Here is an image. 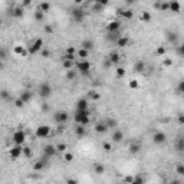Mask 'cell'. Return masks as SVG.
<instances>
[{
  "label": "cell",
  "mask_w": 184,
  "mask_h": 184,
  "mask_svg": "<svg viewBox=\"0 0 184 184\" xmlns=\"http://www.w3.org/2000/svg\"><path fill=\"white\" fill-rule=\"evenodd\" d=\"M89 115H91L89 109H86V111H76L73 120H75V122H76L78 125H84V127H85V125L89 122Z\"/></svg>",
  "instance_id": "obj_1"
},
{
  "label": "cell",
  "mask_w": 184,
  "mask_h": 184,
  "mask_svg": "<svg viewBox=\"0 0 184 184\" xmlns=\"http://www.w3.org/2000/svg\"><path fill=\"white\" fill-rule=\"evenodd\" d=\"M38 95L41 98H49L52 95V86L49 82H42L38 88Z\"/></svg>",
  "instance_id": "obj_2"
},
{
  "label": "cell",
  "mask_w": 184,
  "mask_h": 184,
  "mask_svg": "<svg viewBox=\"0 0 184 184\" xmlns=\"http://www.w3.org/2000/svg\"><path fill=\"white\" fill-rule=\"evenodd\" d=\"M70 16H72L73 22L81 23V22L85 19V12H84V9H82V7H75V9H72Z\"/></svg>",
  "instance_id": "obj_3"
},
{
  "label": "cell",
  "mask_w": 184,
  "mask_h": 184,
  "mask_svg": "<svg viewBox=\"0 0 184 184\" xmlns=\"http://www.w3.org/2000/svg\"><path fill=\"white\" fill-rule=\"evenodd\" d=\"M12 141L15 142V145H23V142L26 141V134H25V131H16V132H13Z\"/></svg>",
  "instance_id": "obj_4"
},
{
  "label": "cell",
  "mask_w": 184,
  "mask_h": 184,
  "mask_svg": "<svg viewBox=\"0 0 184 184\" xmlns=\"http://www.w3.org/2000/svg\"><path fill=\"white\" fill-rule=\"evenodd\" d=\"M49 134H50V128L48 125H39L35 131V135L38 138H46Z\"/></svg>",
  "instance_id": "obj_5"
},
{
  "label": "cell",
  "mask_w": 184,
  "mask_h": 184,
  "mask_svg": "<svg viewBox=\"0 0 184 184\" xmlns=\"http://www.w3.org/2000/svg\"><path fill=\"white\" fill-rule=\"evenodd\" d=\"M42 48H43V39L38 38V39L33 42L32 46H29V53L30 55H35V53H38L39 50H42Z\"/></svg>",
  "instance_id": "obj_6"
},
{
  "label": "cell",
  "mask_w": 184,
  "mask_h": 184,
  "mask_svg": "<svg viewBox=\"0 0 184 184\" xmlns=\"http://www.w3.org/2000/svg\"><path fill=\"white\" fill-rule=\"evenodd\" d=\"M53 120H55V122H58V124H65V122L69 120V114L65 112V111H59V112L55 114Z\"/></svg>",
  "instance_id": "obj_7"
},
{
  "label": "cell",
  "mask_w": 184,
  "mask_h": 184,
  "mask_svg": "<svg viewBox=\"0 0 184 184\" xmlns=\"http://www.w3.org/2000/svg\"><path fill=\"white\" fill-rule=\"evenodd\" d=\"M165 141H167V135H165L163 131H157V132L153 135V142H154V144L161 145V144H164Z\"/></svg>",
  "instance_id": "obj_8"
},
{
  "label": "cell",
  "mask_w": 184,
  "mask_h": 184,
  "mask_svg": "<svg viewBox=\"0 0 184 184\" xmlns=\"http://www.w3.org/2000/svg\"><path fill=\"white\" fill-rule=\"evenodd\" d=\"M120 29H121V23H120L118 20H112V22H109V23L106 25V30H108V33L120 32Z\"/></svg>",
  "instance_id": "obj_9"
},
{
  "label": "cell",
  "mask_w": 184,
  "mask_h": 184,
  "mask_svg": "<svg viewBox=\"0 0 184 184\" xmlns=\"http://www.w3.org/2000/svg\"><path fill=\"white\" fill-rule=\"evenodd\" d=\"M22 154H23V145H15V147H12V150H10V157L16 160Z\"/></svg>",
  "instance_id": "obj_10"
},
{
  "label": "cell",
  "mask_w": 184,
  "mask_h": 184,
  "mask_svg": "<svg viewBox=\"0 0 184 184\" xmlns=\"http://www.w3.org/2000/svg\"><path fill=\"white\" fill-rule=\"evenodd\" d=\"M56 153H58V150H56V147H53V145H46L45 148H43V155H45L46 158L53 157Z\"/></svg>",
  "instance_id": "obj_11"
},
{
  "label": "cell",
  "mask_w": 184,
  "mask_h": 184,
  "mask_svg": "<svg viewBox=\"0 0 184 184\" xmlns=\"http://www.w3.org/2000/svg\"><path fill=\"white\" fill-rule=\"evenodd\" d=\"M175 151L177 153H184V135H178V138L175 139Z\"/></svg>",
  "instance_id": "obj_12"
},
{
  "label": "cell",
  "mask_w": 184,
  "mask_h": 184,
  "mask_svg": "<svg viewBox=\"0 0 184 184\" xmlns=\"http://www.w3.org/2000/svg\"><path fill=\"white\" fill-rule=\"evenodd\" d=\"M76 68L82 72V73H88L89 72V69H91V63L88 62V60H81V62H78V65H76Z\"/></svg>",
  "instance_id": "obj_13"
},
{
  "label": "cell",
  "mask_w": 184,
  "mask_h": 184,
  "mask_svg": "<svg viewBox=\"0 0 184 184\" xmlns=\"http://www.w3.org/2000/svg\"><path fill=\"white\" fill-rule=\"evenodd\" d=\"M46 163H48V158H46V160L42 158V160H39V161H36V163L33 164V170H35V171H41V170H43L45 165H46Z\"/></svg>",
  "instance_id": "obj_14"
},
{
  "label": "cell",
  "mask_w": 184,
  "mask_h": 184,
  "mask_svg": "<svg viewBox=\"0 0 184 184\" xmlns=\"http://www.w3.org/2000/svg\"><path fill=\"white\" fill-rule=\"evenodd\" d=\"M88 108V101L86 99H79L76 102V111H86Z\"/></svg>",
  "instance_id": "obj_15"
},
{
  "label": "cell",
  "mask_w": 184,
  "mask_h": 184,
  "mask_svg": "<svg viewBox=\"0 0 184 184\" xmlns=\"http://www.w3.org/2000/svg\"><path fill=\"white\" fill-rule=\"evenodd\" d=\"M95 131H96L98 134H105V132L108 131V127H106L105 122H96V124H95Z\"/></svg>",
  "instance_id": "obj_16"
},
{
  "label": "cell",
  "mask_w": 184,
  "mask_h": 184,
  "mask_svg": "<svg viewBox=\"0 0 184 184\" xmlns=\"http://www.w3.org/2000/svg\"><path fill=\"white\" fill-rule=\"evenodd\" d=\"M128 150H130L131 154H138V153L141 151V144H139V142H131Z\"/></svg>",
  "instance_id": "obj_17"
},
{
  "label": "cell",
  "mask_w": 184,
  "mask_h": 184,
  "mask_svg": "<svg viewBox=\"0 0 184 184\" xmlns=\"http://www.w3.org/2000/svg\"><path fill=\"white\" fill-rule=\"evenodd\" d=\"M19 98H20V99H22L25 104H27V102H29V101L33 98V94H32L30 91H23V92L20 94V96H19Z\"/></svg>",
  "instance_id": "obj_18"
},
{
  "label": "cell",
  "mask_w": 184,
  "mask_h": 184,
  "mask_svg": "<svg viewBox=\"0 0 184 184\" xmlns=\"http://www.w3.org/2000/svg\"><path fill=\"white\" fill-rule=\"evenodd\" d=\"M122 138H124V132L120 131V130H115L114 134H112V141H114V142H121Z\"/></svg>",
  "instance_id": "obj_19"
},
{
  "label": "cell",
  "mask_w": 184,
  "mask_h": 184,
  "mask_svg": "<svg viewBox=\"0 0 184 184\" xmlns=\"http://www.w3.org/2000/svg\"><path fill=\"white\" fill-rule=\"evenodd\" d=\"M81 48L89 52V50H92V49H94V42H92L91 39H86V41H84V42L81 43Z\"/></svg>",
  "instance_id": "obj_20"
},
{
  "label": "cell",
  "mask_w": 184,
  "mask_h": 184,
  "mask_svg": "<svg viewBox=\"0 0 184 184\" xmlns=\"http://www.w3.org/2000/svg\"><path fill=\"white\" fill-rule=\"evenodd\" d=\"M108 59L111 60V63H112V65H115V63H118V62H120V53L114 50V52H111V53H109Z\"/></svg>",
  "instance_id": "obj_21"
},
{
  "label": "cell",
  "mask_w": 184,
  "mask_h": 184,
  "mask_svg": "<svg viewBox=\"0 0 184 184\" xmlns=\"http://www.w3.org/2000/svg\"><path fill=\"white\" fill-rule=\"evenodd\" d=\"M121 38V36H120V32H115V33H108L106 35V39L109 41V42H115L117 43V41Z\"/></svg>",
  "instance_id": "obj_22"
},
{
  "label": "cell",
  "mask_w": 184,
  "mask_h": 184,
  "mask_svg": "<svg viewBox=\"0 0 184 184\" xmlns=\"http://www.w3.org/2000/svg\"><path fill=\"white\" fill-rule=\"evenodd\" d=\"M75 134H76L79 138H82V137L86 134V131H85V127H84V125H76V127H75Z\"/></svg>",
  "instance_id": "obj_23"
},
{
  "label": "cell",
  "mask_w": 184,
  "mask_h": 184,
  "mask_svg": "<svg viewBox=\"0 0 184 184\" xmlns=\"http://www.w3.org/2000/svg\"><path fill=\"white\" fill-rule=\"evenodd\" d=\"M94 173L98 174V175H99V174H104V173H105V167H104L102 164L95 163V164H94Z\"/></svg>",
  "instance_id": "obj_24"
},
{
  "label": "cell",
  "mask_w": 184,
  "mask_h": 184,
  "mask_svg": "<svg viewBox=\"0 0 184 184\" xmlns=\"http://www.w3.org/2000/svg\"><path fill=\"white\" fill-rule=\"evenodd\" d=\"M128 38H127V36H121V38L117 41V46H120V48H125L127 45H128Z\"/></svg>",
  "instance_id": "obj_25"
},
{
  "label": "cell",
  "mask_w": 184,
  "mask_h": 184,
  "mask_svg": "<svg viewBox=\"0 0 184 184\" xmlns=\"http://www.w3.org/2000/svg\"><path fill=\"white\" fill-rule=\"evenodd\" d=\"M23 7H15V9H12V16L13 17H22L23 16Z\"/></svg>",
  "instance_id": "obj_26"
},
{
  "label": "cell",
  "mask_w": 184,
  "mask_h": 184,
  "mask_svg": "<svg viewBox=\"0 0 184 184\" xmlns=\"http://www.w3.org/2000/svg\"><path fill=\"white\" fill-rule=\"evenodd\" d=\"M144 69H145V63L142 60L135 62V65H134V70L135 72H144Z\"/></svg>",
  "instance_id": "obj_27"
},
{
  "label": "cell",
  "mask_w": 184,
  "mask_h": 184,
  "mask_svg": "<svg viewBox=\"0 0 184 184\" xmlns=\"http://www.w3.org/2000/svg\"><path fill=\"white\" fill-rule=\"evenodd\" d=\"M15 53H16V55H20V56H26V55L29 53V50H26L23 46H16V48H15Z\"/></svg>",
  "instance_id": "obj_28"
},
{
  "label": "cell",
  "mask_w": 184,
  "mask_h": 184,
  "mask_svg": "<svg viewBox=\"0 0 184 184\" xmlns=\"http://www.w3.org/2000/svg\"><path fill=\"white\" fill-rule=\"evenodd\" d=\"M180 9H181V6H180V3H178V2H170V10H171V12L178 13V12H180Z\"/></svg>",
  "instance_id": "obj_29"
},
{
  "label": "cell",
  "mask_w": 184,
  "mask_h": 184,
  "mask_svg": "<svg viewBox=\"0 0 184 184\" xmlns=\"http://www.w3.org/2000/svg\"><path fill=\"white\" fill-rule=\"evenodd\" d=\"M105 124H106V127L108 128H115L117 127V121L114 120V118H108L106 121H104Z\"/></svg>",
  "instance_id": "obj_30"
},
{
  "label": "cell",
  "mask_w": 184,
  "mask_h": 184,
  "mask_svg": "<svg viewBox=\"0 0 184 184\" xmlns=\"http://www.w3.org/2000/svg\"><path fill=\"white\" fill-rule=\"evenodd\" d=\"M56 150H58V153H68V151H66V150H68V145L63 144V142H60V144L56 145Z\"/></svg>",
  "instance_id": "obj_31"
},
{
  "label": "cell",
  "mask_w": 184,
  "mask_h": 184,
  "mask_svg": "<svg viewBox=\"0 0 184 184\" xmlns=\"http://www.w3.org/2000/svg\"><path fill=\"white\" fill-rule=\"evenodd\" d=\"M141 20H142V22H150V20H151L150 12H142V13H141Z\"/></svg>",
  "instance_id": "obj_32"
},
{
  "label": "cell",
  "mask_w": 184,
  "mask_h": 184,
  "mask_svg": "<svg viewBox=\"0 0 184 184\" xmlns=\"http://www.w3.org/2000/svg\"><path fill=\"white\" fill-rule=\"evenodd\" d=\"M115 73H117V76H118V78H124V76H125V69L120 66V68H117V69H115Z\"/></svg>",
  "instance_id": "obj_33"
},
{
  "label": "cell",
  "mask_w": 184,
  "mask_h": 184,
  "mask_svg": "<svg viewBox=\"0 0 184 184\" xmlns=\"http://www.w3.org/2000/svg\"><path fill=\"white\" fill-rule=\"evenodd\" d=\"M49 9H50V5H49V3H45V2H43V3H41V5H39V10H41V12H43V13H45V12H48Z\"/></svg>",
  "instance_id": "obj_34"
},
{
  "label": "cell",
  "mask_w": 184,
  "mask_h": 184,
  "mask_svg": "<svg viewBox=\"0 0 184 184\" xmlns=\"http://www.w3.org/2000/svg\"><path fill=\"white\" fill-rule=\"evenodd\" d=\"M43 12H41V10H38V12H35V20H38V22H42L43 20Z\"/></svg>",
  "instance_id": "obj_35"
},
{
  "label": "cell",
  "mask_w": 184,
  "mask_h": 184,
  "mask_svg": "<svg viewBox=\"0 0 184 184\" xmlns=\"http://www.w3.org/2000/svg\"><path fill=\"white\" fill-rule=\"evenodd\" d=\"M167 39H168V42H171V43H175L177 42V35L175 33H168V36H167Z\"/></svg>",
  "instance_id": "obj_36"
},
{
  "label": "cell",
  "mask_w": 184,
  "mask_h": 184,
  "mask_svg": "<svg viewBox=\"0 0 184 184\" xmlns=\"http://www.w3.org/2000/svg\"><path fill=\"white\" fill-rule=\"evenodd\" d=\"M23 155L25 157H32V148H30V147H23Z\"/></svg>",
  "instance_id": "obj_37"
},
{
  "label": "cell",
  "mask_w": 184,
  "mask_h": 184,
  "mask_svg": "<svg viewBox=\"0 0 184 184\" xmlns=\"http://www.w3.org/2000/svg\"><path fill=\"white\" fill-rule=\"evenodd\" d=\"M120 15H122V16H124L125 19H131L134 13H132L131 10H125V12H122V10H120Z\"/></svg>",
  "instance_id": "obj_38"
},
{
  "label": "cell",
  "mask_w": 184,
  "mask_h": 184,
  "mask_svg": "<svg viewBox=\"0 0 184 184\" xmlns=\"http://www.w3.org/2000/svg\"><path fill=\"white\" fill-rule=\"evenodd\" d=\"M128 85H130V89H138V86H139L138 81H135V79H131Z\"/></svg>",
  "instance_id": "obj_39"
},
{
  "label": "cell",
  "mask_w": 184,
  "mask_h": 184,
  "mask_svg": "<svg viewBox=\"0 0 184 184\" xmlns=\"http://www.w3.org/2000/svg\"><path fill=\"white\" fill-rule=\"evenodd\" d=\"M88 96H89L91 99H94V101H96V99H99V94H98L96 91H89V94H88Z\"/></svg>",
  "instance_id": "obj_40"
},
{
  "label": "cell",
  "mask_w": 184,
  "mask_h": 184,
  "mask_svg": "<svg viewBox=\"0 0 184 184\" xmlns=\"http://www.w3.org/2000/svg\"><path fill=\"white\" fill-rule=\"evenodd\" d=\"M102 148H104L106 153H111V151H112V145L109 144V142H104V144H102Z\"/></svg>",
  "instance_id": "obj_41"
},
{
  "label": "cell",
  "mask_w": 184,
  "mask_h": 184,
  "mask_svg": "<svg viewBox=\"0 0 184 184\" xmlns=\"http://www.w3.org/2000/svg\"><path fill=\"white\" fill-rule=\"evenodd\" d=\"M175 171H177V174L184 175V164H178V165L175 167Z\"/></svg>",
  "instance_id": "obj_42"
},
{
  "label": "cell",
  "mask_w": 184,
  "mask_h": 184,
  "mask_svg": "<svg viewBox=\"0 0 184 184\" xmlns=\"http://www.w3.org/2000/svg\"><path fill=\"white\" fill-rule=\"evenodd\" d=\"M177 91H178V92H180L181 95H184V79L178 82V86H177Z\"/></svg>",
  "instance_id": "obj_43"
},
{
  "label": "cell",
  "mask_w": 184,
  "mask_h": 184,
  "mask_svg": "<svg viewBox=\"0 0 184 184\" xmlns=\"http://www.w3.org/2000/svg\"><path fill=\"white\" fill-rule=\"evenodd\" d=\"M88 53H89V52H88V50H85V49H82V48L78 50V56H79V58H86V56H88Z\"/></svg>",
  "instance_id": "obj_44"
},
{
  "label": "cell",
  "mask_w": 184,
  "mask_h": 184,
  "mask_svg": "<svg viewBox=\"0 0 184 184\" xmlns=\"http://www.w3.org/2000/svg\"><path fill=\"white\" fill-rule=\"evenodd\" d=\"M177 53L184 58V43H181L180 46H177Z\"/></svg>",
  "instance_id": "obj_45"
},
{
  "label": "cell",
  "mask_w": 184,
  "mask_h": 184,
  "mask_svg": "<svg viewBox=\"0 0 184 184\" xmlns=\"http://www.w3.org/2000/svg\"><path fill=\"white\" fill-rule=\"evenodd\" d=\"M63 68H65L66 70H70V68H72V60H63Z\"/></svg>",
  "instance_id": "obj_46"
},
{
  "label": "cell",
  "mask_w": 184,
  "mask_h": 184,
  "mask_svg": "<svg viewBox=\"0 0 184 184\" xmlns=\"http://www.w3.org/2000/svg\"><path fill=\"white\" fill-rule=\"evenodd\" d=\"M75 75H76V73H75V72H73L72 69L66 72V78H68V79H73V78H75Z\"/></svg>",
  "instance_id": "obj_47"
},
{
  "label": "cell",
  "mask_w": 184,
  "mask_h": 184,
  "mask_svg": "<svg viewBox=\"0 0 184 184\" xmlns=\"http://www.w3.org/2000/svg\"><path fill=\"white\" fill-rule=\"evenodd\" d=\"M157 55H160V56H164V55H165V48H164V46H160V48H157Z\"/></svg>",
  "instance_id": "obj_48"
},
{
  "label": "cell",
  "mask_w": 184,
  "mask_h": 184,
  "mask_svg": "<svg viewBox=\"0 0 184 184\" xmlns=\"http://www.w3.org/2000/svg\"><path fill=\"white\" fill-rule=\"evenodd\" d=\"M131 184H144V180L139 177V175H137L135 178H134V181L131 183Z\"/></svg>",
  "instance_id": "obj_49"
},
{
  "label": "cell",
  "mask_w": 184,
  "mask_h": 184,
  "mask_svg": "<svg viewBox=\"0 0 184 184\" xmlns=\"http://www.w3.org/2000/svg\"><path fill=\"white\" fill-rule=\"evenodd\" d=\"M72 160H73V154H70V153H65V161L70 163Z\"/></svg>",
  "instance_id": "obj_50"
},
{
  "label": "cell",
  "mask_w": 184,
  "mask_h": 184,
  "mask_svg": "<svg viewBox=\"0 0 184 184\" xmlns=\"http://www.w3.org/2000/svg\"><path fill=\"white\" fill-rule=\"evenodd\" d=\"M15 105H16V106H17V108H22V106H23V105H25V102H23V101H22V99H20V98H17V99H16V101H15Z\"/></svg>",
  "instance_id": "obj_51"
},
{
  "label": "cell",
  "mask_w": 184,
  "mask_h": 184,
  "mask_svg": "<svg viewBox=\"0 0 184 184\" xmlns=\"http://www.w3.org/2000/svg\"><path fill=\"white\" fill-rule=\"evenodd\" d=\"M163 65L168 68V66H171V65H173V60H171V59H164V60H163Z\"/></svg>",
  "instance_id": "obj_52"
},
{
  "label": "cell",
  "mask_w": 184,
  "mask_h": 184,
  "mask_svg": "<svg viewBox=\"0 0 184 184\" xmlns=\"http://www.w3.org/2000/svg\"><path fill=\"white\" fill-rule=\"evenodd\" d=\"M45 32H46V33H49V35H50V33H52V32H53V27H52V26H50V25H46V26H45Z\"/></svg>",
  "instance_id": "obj_53"
},
{
  "label": "cell",
  "mask_w": 184,
  "mask_h": 184,
  "mask_svg": "<svg viewBox=\"0 0 184 184\" xmlns=\"http://www.w3.org/2000/svg\"><path fill=\"white\" fill-rule=\"evenodd\" d=\"M178 124H181V125H184V115H178Z\"/></svg>",
  "instance_id": "obj_54"
},
{
  "label": "cell",
  "mask_w": 184,
  "mask_h": 184,
  "mask_svg": "<svg viewBox=\"0 0 184 184\" xmlns=\"http://www.w3.org/2000/svg\"><path fill=\"white\" fill-rule=\"evenodd\" d=\"M0 58H2L3 60L6 59V50H5V49H2V52H0Z\"/></svg>",
  "instance_id": "obj_55"
},
{
  "label": "cell",
  "mask_w": 184,
  "mask_h": 184,
  "mask_svg": "<svg viewBox=\"0 0 184 184\" xmlns=\"http://www.w3.org/2000/svg\"><path fill=\"white\" fill-rule=\"evenodd\" d=\"M68 184H78V180H75V178H69V180H68Z\"/></svg>",
  "instance_id": "obj_56"
},
{
  "label": "cell",
  "mask_w": 184,
  "mask_h": 184,
  "mask_svg": "<svg viewBox=\"0 0 184 184\" xmlns=\"http://www.w3.org/2000/svg\"><path fill=\"white\" fill-rule=\"evenodd\" d=\"M124 181H125V183H130V184H131V183L134 181V178H132V177H125V178H124Z\"/></svg>",
  "instance_id": "obj_57"
},
{
  "label": "cell",
  "mask_w": 184,
  "mask_h": 184,
  "mask_svg": "<svg viewBox=\"0 0 184 184\" xmlns=\"http://www.w3.org/2000/svg\"><path fill=\"white\" fill-rule=\"evenodd\" d=\"M73 52H75V49H73V48H68L66 49V53H72L73 55Z\"/></svg>",
  "instance_id": "obj_58"
},
{
  "label": "cell",
  "mask_w": 184,
  "mask_h": 184,
  "mask_svg": "<svg viewBox=\"0 0 184 184\" xmlns=\"http://www.w3.org/2000/svg\"><path fill=\"white\" fill-rule=\"evenodd\" d=\"M2 98H3V99H6V98H7V92H6V91H3V92H2Z\"/></svg>",
  "instance_id": "obj_59"
},
{
  "label": "cell",
  "mask_w": 184,
  "mask_h": 184,
  "mask_svg": "<svg viewBox=\"0 0 184 184\" xmlns=\"http://www.w3.org/2000/svg\"><path fill=\"white\" fill-rule=\"evenodd\" d=\"M42 55L43 56H49V50H42Z\"/></svg>",
  "instance_id": "obj_60"
},
{
  "label": "cell",
  "mask_w": 184,
  "mask_h": 184,
  "mask_svg": "<svg viewBox=\"0 0 184 184\" xmlns=\"http://www.w3.org/2000/svg\"><path fill=\"white\" fill-rule=\"evenodd\" d=\"M170 184H180V181H177V180H174V181H171Z\"/></svg>",
  "instance_id": "obj_61"
}]
</instances>
